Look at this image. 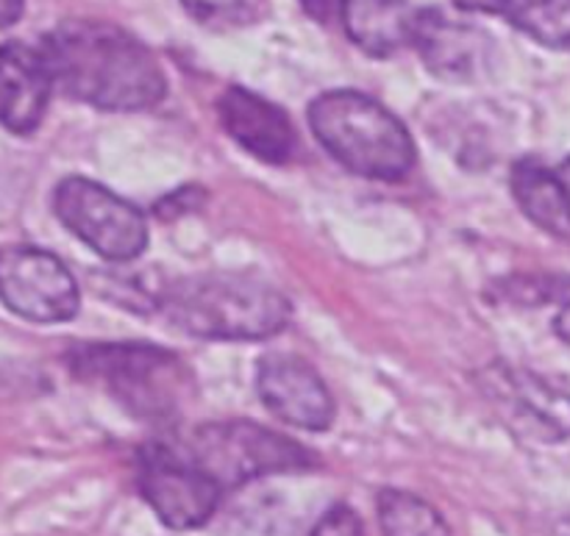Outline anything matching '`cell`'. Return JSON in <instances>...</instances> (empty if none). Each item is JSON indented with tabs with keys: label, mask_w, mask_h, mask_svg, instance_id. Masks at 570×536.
Returning <instances> with one entry per match:
<instances>
[{
	"label": "cell",
	"mask_w": 570,
	"mask_h": 536,
	"mask_svg": "<svg viewBox=\"0 0 570 536\" xmlns=\"http://www.w3.org/2000/svg\"><path fill=\"white\" fill-rule=\"evenodd\" d=\"M53 89L104 111H142L165 98V72L156 56L122 28L72 20L42 42Z\"/></svg>",
	"instance_id": "1"
},
{
	"label": "cell",
	"mask_w": 570,
	"mask_h": 536,
	"mask_svg": "<svg viewBox=\"0 0 570 536\" xmlns=\"http://www.w3.org/2000/svg\"><path fill=\"white\" fill-rule=\"evenodd\" d=\"M159 306L173 326L200 339L254 343L289 322V300L256 276L212 272L161 289Z\"/></svg>",
	"instance_id": "2"
},
{
	"label": "cell",
	"mask_w": 570,
	"mask_h": 536,
	"mask_svg": "<svg viewBox=\"0 0 570 536\" xmlns=\"http://www.w3.org/2000/svg\"><path fill=\"white\" fill-rule=\"evenodd\" d=\"M312 133L351 172L376 181H399L417 161L415 142L404 122L354 89H334L309 103Z\"/></svg>",
	"instance_id": "3"
},
{
	"label": "cell",
	"mask_w": 570,
	"mask_h": 536,
	"mask_svg": "<svg viewBox=\"0 0 570 536\" xmlns=\"http://www.w3.org/2000/svg\"><path fill=\"white\" fill-rule=\"evenodd\" d=\"M70 370L148 423L176 420L195 389L193 373L173 350L145 343L81 345L70 354Z\"/></svg>",
	"instance_id": "4"
},
{
	"label": "cell",
	"mask_w": 570,
	"mask_h": 536,
	"mask_svg": "<svg viewBox=\"0 0 570 536\" xmlns=\"http://www.w3.org/2000/svg\"><path fill=\"white\" fill-rule=\"evenodd\" d=\"M189 459L220 489L243 487L278 473H304L317 465L304 445L250 420L200 426L193 434Z\"/></svg>",
	"instance_id": "5"
},
{
	"label": "cell",
	"mask_w": 570,
	"mask_h": 536,
	"mask_svg": "<svg viewBox=\"0 0 570 536\" xmlns=\"http://www.w3.org/2000/svg\"><path fill=\"white\" fill-rule=\"evenodd\" d=\"M53 211L72 237L109 261H134L148 245L142 211L89 178H65L53 192Z\"/></svg>",
	"instance_id": "6"
},
{
	"label": "cell",
	"mask_w": 570,
	"mask_h": 536,
	"mask_svg": "<svg viewBox=\"0 0 570 536\" xmlns=\"http://www.w3.org/2000/svg\"><path fill=\"white\" fill-rule=\"evenodd\" d=\"M0 300L31 322H67L81 304L65 261L31 245L0 248Z\"/></svg>",
	"instance_id": "7"
},
{
	"label": "cell",
	"mask_w": 570,
	"mask_h": 536,
	"mask_svg": "<svg viewBox=\"0 0 570 536\" xmlns=\"http://www.w3.org/2000/svg\"><path fill=\"white\" fill-rule=\"evenodd\" d=\"M137 482L150 509L173 532L200 528L220 500V487L193 459L165 445L139 450Z\"/></svg>",
	"instance_id": "8"
},
{
	"label": "cell",
	"mask_w": 570,
	"mask_h": 536,
	"mask_svg": "<svg viewBox=\"0 0 570 536\" xmlns=\"http://www.w3.org/2000/svg\"><path fill=\"white\" fill-rule=\"evenodd\" d=\"M256 389L273 417L304 431H326L334 423V398L315 367L289 354H267L256 370Z\"/></svg>",
	"instance_id": "9"
},
{
	"label": "cell",
	"mask_w": 570,
	"mask_h": 536,
	"mask_svg": "<svg viewBox=\"0 0 570 536\" xmlns=\"http://www.w3.org/2000/svg\"><path fill=\"white\" fill-rule=\"evenodd\" d=\"M482 384L484 393L529 434L549 443L570 437V395L566 389L554 387L534 373L504 365L490 367L482 376Z\"/></svg>",
	"instance_id": "10"
},
{
	"label": "cell",
	"mask_w": 570,
	"mask_h": 536,
	"mask_svg": "<svg viewBox=\"0 0 570 536\" xmlns=\"http://www.w3.org/2000/svg\"><path fill=\"white\" fill-rule=\"evenodd\" d=\"M223 128L250 156L267 165H284L295 153V128L287 111L245 87H228L217 100Z\"/></svg>",
	"instance_id": "11"
},
{
	"label": "cell",
	"mask_w": 570,
	"mask_h": 536,
	"mask_svg": "<svg viewBox=\"0 0 570 536\" xmlns=\"http://www.w3.org/2000/svg\"><path fill=\"white\" fill-rule=\"evenodd\" d=\"M53 81L42 50L26 42L0 44V126L14 133L37 131Z\"/></svg>",
	"instance_id": "12"
},
{
	"label": "cell",
	"mask_w": 570,
	"mask_h": 536,
	"mask_svg": "<svg viewBox=\"0 0 570 536\" xmlns=\"http://www.w3.org/2000/svg\"><path fill=\"white\" fill-rule=\"evenodd\" d=\"M488 33L468 22L451 20L440 9H423L415 17L412 48L421 53L423 64L449 81H468L482 70L488 59Z\"/></svg>",
	"instance_id": "13"
},
{
	"label": "cell",
	"mask_w": 570,
	"mask_h": 536,
	"mask_svg": "<svg viewBox=\"0 0 570 536\" xmlns=\"http://www.w3.org/2000/svg\"><path fill=\"white\" fill-rule=\"evenodd\" d=\"M340 17L356 48L387 59L412 44L417 9L410 0H340Z\"/></svg>",
	"instance_id": "14"
},
{
	"label": "cell",
	"mask_w": 570,
	"mask_h": 536,
	"mask_svg": "<svg viewBox=\"0 0 570 536\" xmlns=\"http://www.w3.org/2000/svg\"><path fill=\"white\" fill-rule=\"evenodd\" d=\"M512 195L523 215L554 237H570V198L560 176L538 159L512 167Z\"/></svg>",
	"instance_id": "15"
},
{
	"label": "cell",
	"mask_w": 570,
	"mask_h": 536,
	"mask_svg": "<svg viewBox=\"0 0 570 536\" xmlns=\"http://www.w3.org/2000/svg\"><path fill=\"white\" fill-rule=\"evenodd\" d=\"M376 506L384 536H451L440 512L404 489H382Z\"/></svg>",
	"instance_id": "16"
},
{
	"label": "cell",
	"mask_w": 570,
	"mask_h": 536,
	"mask_svg": "<svg viewBox=\"0 0 570 536\" xmlns=\"http://www.w3.org/2000/svg\"><path fill=\"white\" fill-rule=\"evenodd\" d=\"M501 14L534 42L570 50V0H504Z\"/></svg>",
	"instance_id": "17"
},
{
	"label": "cell",
	"mask_w": 570,
	"mask_h": 536,
	"mask_svg": "<svg viewBox=\"0 0 570 536\" xmlns=\"http://www.w3.org/2000/svg\"><path fill=\"white\" fill-rule=\"evenodd\" d=\"M181 3L200 26L215 31L250 26L265 11V0H181Z\"/></svg>",
	"instance_id": "18"
},
{
	"label": "cell",
	"mask_w": 570,
	"mask_h": 536,
	"mask_svg": "<svg viewBox=\"0 0 570 536\" xmlns=\"http://www.w3.org/2000/svg\"><path fill=\"white\" fill-rule=\"evenodd\" d=\"M309 536H365V526L351 506L337 504L315 523Z\"/></svg>",
	"instance_id": "19"
},
{
	"label": "cell",
	"mask_w": 570,
	"mask_h": 536,
	"mask_svg": "<svg viewBox=\"0 0 570 536\" xmlns=\"http://www.w3.org/2000/svg\"><path fill=\"white\" fill-rule=\"evenodd\" d=\"M200 200H204V189L181 187L178 192L167 195L165 200H159V204H156V215H159L161 220H176V217L189 215V211L198 209Z\"/></svg>",
	"instance_id": "20"
},
{
	"label": "cell",
	"mask_w": 570,
	"mask_h": 536,
	"mask_svg": "<svg viewBox=\"0 0 570 536\" xmlns=\"http://www.w3.org/2000/svg\"><path fill=\"white\" fill-rule=\"evenodd\" d=\"M301 3H304V9L309 11L315 20H323V22L334 14V9H340L337 0H301Z\"/></svg>",
	"instance_id": "21"
},
{
	"label": "cell",
	"mask_w": 570,
	"mask_h": 536,
	"mask_svg": "<svg viewBox=\"0 0 570 536\" xmlns=\"http://www.w3.org/2000/svg\"><path fill=\"white\" fill-rule=\"evenodd\" d=\"M22 0H0V28H9L20 20Z\"/></svg>",
	"instance_id": "22"
},
{
	"label": "cell",
	"mask_w": 570,
	"mask_h": 536,
	"mask_svg": "<svg viewBox=\"0 0 570 536\" xmlns=\"http://www.w3.org/2000/svg\"><path fill=\"white\" fill-rule=\"evenodd\" d=\"M454 3L465 11H488V14L504 9V0H454Z\"/></svg>",
	"instance_id": "23"
},
{
	"label": "cell",
	"mask_w": 570,
	"mask_h": 536,
	"mask_svg": "<svg viewBox=\"0 0 570 536\" xmlns=\"http://www.w3.org/2000/svg\"><path fill=\"white\" fill-rule=\"evenodd\" d=\"M554 331L560 334L562 343L570 345V304L566 306V309L560 311V315H557V320H554Z\"/></svg>",
	"instance_id": "24"
},
{
	"label": "cell",
	"mask_w": 570,
	"mask_h": 536,
	"mask_svg": "<svg viewBox=\"0 0 570 536\" xmlns=\"http://www.w3.org/2000/svg\"><path fill=\"white\" fill-rule=\"evenodd\" d=\"M557 176H560L562 187H566V192H568V198H570V159L560 167V170H557Z\"/></svg>",
	"instance_id": "25"
}]
</instances>
